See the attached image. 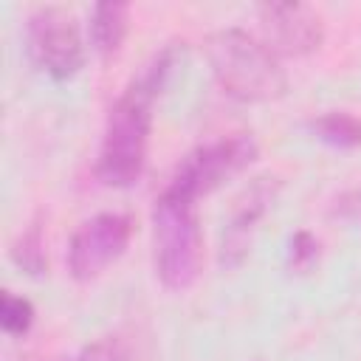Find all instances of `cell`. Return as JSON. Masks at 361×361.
Masks as SVG:
<instances>
[{
    "instance_id": "10",
    "label": "cell",
    "mask_w": 361,
    "mask_h": 361,
    "mask_svg": "<svg viewBox=\"0 0 361 361\" xmlns=\"http://www.w3.org/2000/svg\"><path fill=\"white\" fill-rule=\"evenodd\" d=\"M310 127L330 147L353 149L361 144V118H355L353 113H324Z\"/></svg>"
},
{
    "instance_id": "12",
    "label": "cell",
    "mask_w": 361,
    "mask_h": 361,
    "mask_svg": "<svg viewBox=\"0 0 361 361\" xmlns=\"http://www.w3.org/2000/svg\"><path fill=\"white\" fill-rule=\"evenodd\" d=\"M11 257H14V262H17L23 271H28V274L39 276V274L45 271V251H42L39 228H31L28 234H23V237L14 243Z\"/></svg>"
},
{
    "instance_id": "2",
    "label": "cell",
    "mask_w": 361,
    "mask_h": 361,
    "mask_svg": "<svg viewBox=\"0 0 361 361\" xmlns=\"http://www.w3.org/2000/svg\"><path fill=\"white\" fill-rule=\"evenodd\" d=\"M209 62L220 90L237 102H271L288 87L276 54L243 28H223L209 37Z\"/></svg>"
},
{
    "instance_id": "9",
    "label": "cell",
    "mask_w": 361,
    "mask_h": 361,
    "mask_svg": "<svg viewBox=\"0 0 361 361\" xmlns=\"http://www.w3.org/2000/svg\"><path fill=\"white\" fill-rule=\"evenodd\" d=\"M130 25V6L124 3H99L90 17V42L102 56H113Z\"/></svg>"
},
{
    "instance_id": "5",
    "label": "cell",
    "mask_w": 361,
    "mask_h": 361,
    "mask_svg": "<svg viewBox=\"0 0 361 361\" xmlns=\"http://www.w3.org/2000/svg\"><path fill=\"white\" fill-rule=\"evenodd\" d=\"M25 42L28 54L54 79H71L82 62H85V48L79 37V25L73 14L62 8H39L28 17L25 23Z\"/></svg>"
},
{
    "instance_id": "1",
    "label": "cell",
    "mask_w": 361,
    "mask_h": 361,
    "mask_svg": "<svg viewBox=\"0 0 361 361\" xmlns=\"http://www.w3.org/2000/svg\"><path fill=\"white\" fill-rule=\"evenodd\" d=\"M169 71V54H161L147 71L121 93L110 107L102 152L96 161V178L104 186L127 189L138 183L147 164V144L152 127V102Z\"/></svg>"
},
{
    "instance_id": "4",
    "label": "cell",
    "mask_w": 361,
    "mask_h": 361,
    "mask_svg": "<svg viewBox=\"0 0 361 361\" xmlns=\"http://www.w3.org/2000/svg\"><path fill=\"white\" fill-rule=\"evenodd\" d=\"M254 158H257V144L251 135L237 133L228 138H217L212 144L192 149L178 164L166 189L183 195L189 200H197L200 195H209L212 189H217L226 178L245 169Z\"/></svg>"
},
{
    "instance_id": "6",
    "label": "cell",
    "mask_w": 361,
    "mask_h": 361,
    "mask_svg": "<svg viewBox=\"0 0 361 361\" xmlns=\"http://www.w3.org/2000/svg\"><path fill=\"white\" fill-rule=\"evenodd\" d=\"M133 220L118 212H102L85 220L68 243V271L76 282L96 279L107 265H113L130 243Z\"/></svg>"
},
{
    "instance_id": "7",
    "label": "cell",
    "mask_w": 361,
    "mask_h": 361,
    "mask_svg": "<svg viewBox=\"0 0 361 361\" xmlns=\"http://www.w3.org/2000/svg\"><path fill=\"white\" fill-rule=\"evenodd\" d=\"M259 23L265 31V45L274 54H310L322 45L324 37L322 17L302 3H268L259 8Z\"/></svg>"
},
{
    "instance_id": "8",
    "label": "cell",
    "mask_w": 361,
    "mask_h": 361,
    "mask_svg": "<svg viewBox=\"0 0 361 361\" xmlns=\"http://www.w3.org/2000/svg\"><path fill=\"white\" fill-rule=\"evenodd\" d=\"M271 197H274V192H271L268 183H254V186H251L248 197L240 203L234 220L228 223V228H226V234H223V248H220V262H223V265H237V262H243V257H245V251H248L251 228H254V223L262 217V212H265V206H268Z\"/></svg>"
},
{
    "instance_id": "11",
    "label": "cell",
    "mask_w": 361,
    "mask_h": 361,
    "mask_svg": "<svg viewBox=\"0 0 361 361\" xmlns=\"http://www.w3.org/2000/svg\"><path fill=\"white\" fill-rule=\"evenodd\" d=\"M34 324V305L23 296L3 293L0 299V327L8 336H25Z\"/></svg>"
},
{
    "instance_id": "3",
    "label": "cell",
    "mask_w": 361,
    "mask_h": 361,
    "mask_svg": "<svg viewBox=\"0 0 361 361\" xmlns=\"http://www.w3.org/2000/svg\"><path fill=\"white\" fill-rule=\"evenodd\" d=\"M203 237L195 200L164 189L152 206V262L169 290H186L200 271Z\"/></svg>"
},
{
    "instance_id": "13",
    "label": "cell",
    "mask_w": 361,
    "mask_h": 361,
    "mask_svg": "<svg viewBox=\"0 0 361 361\" xmlns=\"http://www.w3.org/2000/svg\"><path fill=\"white\" fill-rule=\"evenodd\" d=\"M319 257V243L313 240V234L307 231H296L290 237V268L296 271H307Z\"/></svg>"
},
{
    "instance_id": "14",
    "label": "cell",
    "mask_w": 361,
    "mask_h": 361,
    "mask_svg": "<svg viewBox=\"0 0 361 361\" xmlns=\"http://www.w3.org/2000/svg\"><path fill=\"white\" fill-rule=\"evenodd\" d=\"M62 361H116V355H113V350H110V347L96 344V347L85 350L82 355H76V358H62Z\"/></svg>"
}]
</instances>
